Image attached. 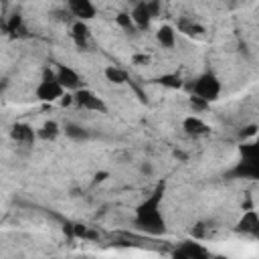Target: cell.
<instances>
[{"label":"cell","instance_id":"1","mask_svg":"<svg viewBox=\"0 0 259 259\" xmlns=\"http://www.w3.org/2000/svg\"><path fill=\"white\" fill-rule=\"evenodd\" d=\"M162 194H164V184H158L156 190L138 206L136 210V225L150 233V235H160L164 233L166 225H164V217L160 210V202H162Z\"/></svg>","mask_w":259,"mask_h":259},{"label":"cell","instance_id":"2","mask_svg":"<svg viewBox=\"0 0 259 259\" xmlns=\"http://www.w3.org/2000/svg\"><path fill=\"white\" fill-rule=\"evenodd\" d=\"M235 174L259 180V142L241 146V162L237 164Z\"/></svg>","mask_w":259,"mask_h":259},{"label":"cell","instance_id":"3","mask_svg":"<svg viewBox=\"0 0 259 259\" xmlns=\"http://www.w3.org/2000/svg\"><path fill=\"white\" fill-rule=\"evenodd\" d=\"M192 95H196V97L204 99L206 103H210V101L219 99V95H221V81L217 79V75L204 73L192 83Z\"/></svg>","mask_w":259,"mask_h":259},{"label":"cell","instance_id":"4","mask_svg":"<svg viewBox=\"0 0 259 259\" xmlns=\"http://www.w3.org/2000/svg\"><path fill=\"white\" fill-rule=\"evenodd\" d=\"M63 93H65V89L59 85L55 73L45 71V77H42V81H40L38 87H36V97H38L40 101H55V99L63 97Z\"/></svg>","mask_w":259,"mask_h":259},{"label":"cell","instance_id":"5","mask_svg":"<svg viewBox=\"0 0 259 259\" xmlns=\"http://www.w3.org/2000/svg\"><path fill=\"white\" fill-rule=\"evenodd\" d=\"M75 103L83 109H89V111H99L103 113L105 111V103L101 101V97H97L95 93H91L89 89H79L75 95Z\"/></svg>","mask_w":259,"mask_h":259},{"label":"cell","instance_id":"6","mask_svg":"<svg viewBox=\"0 0 259 259\" xmlns=\"http://www.w3.org/2000/svg\"><path fill=\"white\" fill-rule=\"evenodd\" d=\"M67 8H69V12H71L77 20H81V22L91 20V18L95 16V12H97L95 4L89 2V0H71V2L67 4Z\"/></svg>","mask_w":259,"mask_h":259},{"label":"cell","instance_id":"7","mask_svg":"<svg viewBox=\"0 0 259 259\" xmlns=\"http://www.w3.org/2000/svg\"><path fill=\"white\" fill-rule=\"evenodd\" d=\"M55 77H57V81L63 89H77L79 83H81V77L77 75V71H73L67 65H59L57 71H55Z\"/></svg>","mask_w":259,"mask_h":259},{"label":"cell","instance_id":"8","mask_svg":"<svg viewBox=\"0 0 259 259\" xmlns=\"http://www.w3.org/2000/svg\"><path fill=\"white\" fill-rule=\"evenodd\" d=\"M130 14H132V20H134L136 28H148V26H150L152 14L148 12V6H146V2H138Z\"/></svg>","mask_w":259,"mask_h":259},{"label":"cell","instance_id":"9","mask_svg":"<svg viewBox=\"0 0 259 259\" xmlns=\"http://www.w3.org/2000/svg\"><path fill=\"white\" fill-rule=\"evenodd\" d=\"M182 127H184V132L190 134V136H202V134L208 132V125H206L200 117H196V115H188V117L182 121Z\"/></svg>","mask_w":259,"mask_h":259},{"label":"cell","instance_id":"10","mask_svg":"<svg viewBox=\"0 0 259 259\" xmlns=\"http://www.w3.org/2000/svg\"><path fill=\"white\" fill-rule=\"evenodd\" d=\"M156 40H158V45H162L164 49H172V47L176 45V32H174V28H172L170 24L160 26L158 32H156Z\"/></svg>","mask_w":259,"mask_h":259},{"label":"cell","instance_id":"11","mask_svg":"<svg viewBox=\"0 0 259 259\" xmlns=\"http://www.w3.org/2000/svg\"><path fill=\"white\" fill-rule=\"evenodd\" d=\"M10 136H12V140H16L20 144H30L34 140V132L24 123H14L10 130Z\"/></svg>","mask_w":259,"mask_h":259},{"label":"cell","instance_id":"12","mask_svg":"<svg viewBox=\"0 0 259 259\" xmlns=\"http://www.w3.org/2000/svg\"><path fill=\"white\" fill-rule=\"evenodd\" d=\"M71 36L77 42V47H87V40H89V28H87V24L81 22V20H77L71 26Z\"/></svg>","mask_w":259,"mask_h":259},{"label":"cell","instance_id":"13","mask_svg":"<svg viewBox=\"0 0 259 259\" xmlns=\"http://www.w3.org/2000/svg\"><path fill=\"white\" fill-rule=\"evenodd\" d=\"M239 231L251 233V235H259V217L253 210L247 212V214H243V219L239 223Z\"/></svg>","mask_w":259,"mask_h":259},{"label":"cell","instance_id":"14","mask_svg":"<svg viewBox=\"0 0 259 259\" xmlns=\"http://www.w3.org/2000/svg\"><path fill=\"white\" fill-rule=\"evenodd\" d=\"M178 30L184 32V34H188V36H198V34L204 32V28L198 22H194L192 18H180L178 20Z\"/></svg>","mask_w":259,"mask_h":259},{"label":"cell","instance_id":"15","mask_svg":"<svg viewBox=\"0 0 259 259\" xmlns=\"http://www.w3.org/2000/svg\"><path fill=\"white\" fill-rule=\"evenodd\" d=\"M65 134H67L71 140H75V142H85V140L89 138V132H87L83 125H79V123H67V125H65Z\"/></svg>","mask_w":259,"mask_h":259},{"label":"cell","instance_id":"16","mask_svg":"<svg viewBox=\"0 0 259 259\" xmlns=\"http://www.w3.org/2000/svg\"><path fill=\"white\" fill-rule=\"evenodd\" d=\"M105 79L107 81H111V83H115V85H121V83H125L127 81V77H125V73L121 71V69H117V67H113V65H109V67H105Z\"/></svg>","mask_w":259,"mask_h":259},{"label":"cell","instance_id":"17","mask_svg":"<svg viewBox=\"0 0 259 259\" xmlns=\"http://www.w3.org/2000/svg\"><path fill=\"white\" fill-rule=\"evenodd\" d=\"M59 136V125L55 121H47L42 123V127L38 130V138L40 140H55Z\"/></svg>","mask_w":259,"mask_h":259},{"label":"cell","instance_id":"18","mask_svg":"<svg viewBox=\"0 0 259 259\" xmlns=\"http://www.w3.org/2000/svg\"><path fill=\"white\" fill-rule=\"evenodd\" d=\"M182 247L186 249V253L190 255V259H206V251L198 243H184Z\"/></svg>","mask_w":259,"mask_h":259},{"label":"cell","instance_id":"19","mask_svg":"<svg viewBox=\"0 0 259 259\" xmlns=\"http://www.w3.org/2000/svg\"><path fill=\"white\" fill-rule=\"evenodd\" d=\"M115 22H117L123 30H130V32L136 30V24H134V20H132V14H127V12H119V14L115 16Z\"/></svg>","mask_w":259,"mask_h":259},{"label":"cell","instance_id":"20","mask_svg":"<svg viewBox=\"0 0 259 259\" xmlns=\"http://www.w3.org/2000/svg\"><path fill=\"white\" fill-rule=\"evenodd\" d=\"M20 24H22L20 14H12V16L8 18V22L4 24V30L10 32V34H16V30H20Z\"/></svg>","mask_w":259,"mask_h":259},{"label":"cell","instance_id":"21","mask_svg":"<svg viewBox=\"0 0 259 259\" xmlns=\"http://www.w3.org/2000/svg\"><path fill=\"white\" fill-rule=\"evenodd\" d=\"M158 81H160L162 85H166V87H172V89H178V87L182 85V81H180L178 75H162Z\"/></svg>","mask_w":259,"mask_h":259},{"label":"cell","instance_id":"22","mask_svg":"<svg viewBox=\"0 0 259 259\" xmlns=\"http://www.w3.org/2000/svg\"><path fill=\"white\" fill-rule=\"evenodd\" d=\"M190 105H192V109H194V111H202V109H206V107H208V103H206L204 99L196 97V95H192V97H190Z\"/></svg>","mask_w":259,"mask_h":259},{"label":"cell","instance_id":"23","mask_svg":"<svg viewBox=\"0 0 259 259\" xmlns=\"http://www.w3.org/2000/svg\"><path fill=\"white\" fill-rule=\"evenodd\" d=\"M140 174H142V176H146V178H150V176L154 174V164H152V162H148V160H144V162L140 164Z\"/></svg>","mask_w":259,"mask_h":259},{"label":"cell","instance_id":"24","mask_svg":"<svg viewBox=\"0 0 259 259\" xmlns=\"http://www.w3.org/2000/svg\"><path fill=\"white\" fill-rule=\"evenodd\" d=\"M146 6H148V12H150L152 16H158V12H160V2H146Z\"/></svg>","mask_w":259,"mask_h":259},{"label":"cell","instance_id":"25","mask_svg":"<svg viewBox=\"0 0 259 259\" xmlns=\"http://www.w3.org/2000/svg\"><path fill=\"white\" fill-rule=\"evenodd\" d=\"M172 259H190V255L186 253L184 247H180V249H176V251L172 253Z\"/></svg>","mask_w":259,"mask_h":259},{"label":"cell","instance_id":"26","mask_svg":"<svg viewBox=\"0 0 259 259\" xmlns=\"http://www.w3.org/2000/svg\"><path fill=\"white\" fill-rule=\"evenodd\" d=\"M134 63L136 65H148L150 63V57L148 55H134Z\"/></svg>","mask_w":259,"mask_h":259},{"label":"cell","instance_id":"27","mask_svg":"<svg viewBox=\"0 0 259 259\" xmlns=\"http://www.w3.org/2000/svg\"><path fill=\"white\" fill-rule=\"evenodd\" d=\"M75 235H77V237H85V235H87V231H85V227H81V225H77V227H75Z\"/></svg>","mask_w":259,"mask_h":259}]
</instances>
